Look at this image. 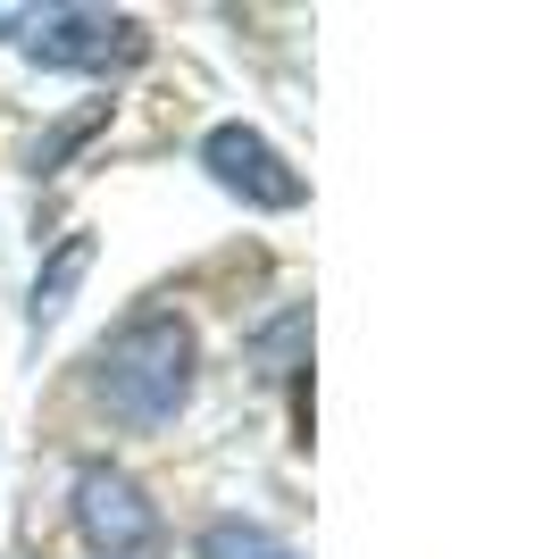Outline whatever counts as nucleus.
I'll list each match as a JSON object with an SVG mask.
<instances>
[{"instance_id":"obj_5","label":"nucleus","mask_w":551,"mask_h":559,"mask_svg":"<svg viewBox=\"0 0 551 559\" xmlns=\"http://www.w3.org/2000/svg\"><path fill=\"white\" fill-rule=\"evenodd\" d=\"M84 267H92V234H59V251L34 267V301H25V326H34V334L68 318V301H75V284H84Z\"/></svg>"},{"instance_id":"obj_1","label":"nucleus","mask_w":551,"mask_h":559,"mask_svg":"<svg viewBox=\"0 0 551 559\" xmlns=\"http://www.w3.org/2000/svg\"><path fill=\"white\" fill-rule=\"evenodd\" d=\"M192 376H201V343H192V318H176V309H134L92 350V393L134 435L176 426V409L192 401Z\"/></svg>"},{"instance_id":"obj_2","label":"nucleus","mask_w":551,"mask_h":559,"mask_svg":"<svg viewBox=\"0 0 551 559\" xmlns=\"http://www.w3.org/2000/svg\"><path fill=\"white\" fill-rule=\"evenodd\" d=\"M75 535L92 543L101 559H134L160 543V501L109 460H84L75 467Z\"/></svg>"},{"instance_id":"obj_3","label":"nucleus","mask_w":551,"mask_h":559,"mask_svg":"<svg viewBox=\"0 0 551 559\" xmlns=\"http://www.w3.org/2000/svg\"><path fill=\"white\" fill-rule=\"evenodd\" d=\"M25 59L59 75H109L126 59H142V25L109 17V9H59V17H43L25 34Z\"/></svg>"},{"instance_id":"obj_6","label":"nucleus","mask_w":551,"mask_h":559,"mask_svg":"<svg viewBox=\"0 0 551 559\" xmlns=\"http://www.w3.org/2000/svg\"><path fill=\"white\" fill-rule=\"evenodd\" d=\"M192 559H293V551H284L268 526H251V518H209Z\"/></svg>"},{"instance_id":"obj_4","label":"nucleus","mask_w":551,"mask_h":559,"mask_svg":"<svg viewBox=\"0 0 551 559\" xmlns=\"http://www.w3.org/2000/svg\"><path fill=\"white\" fill-rule=\"evenodd\" d=\"M201 167L243 201V210H301V176L284 167V151H276L259 126H209Z\"/></svg>"}]
</instances>
